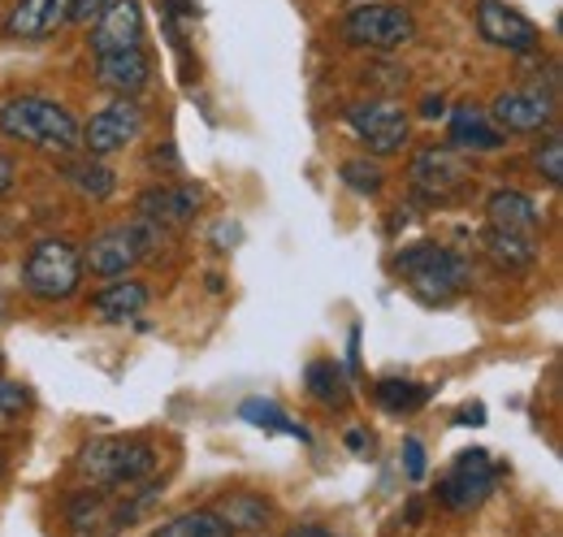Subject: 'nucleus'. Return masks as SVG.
I'll list each match as a JSON object with an SVG mask.
<instances>
[{"instance_id":"nucleus-1","label":"nucleus","mask_w":563,"mask_h":537,"mask_svg":"<svg viewBox=\"0 0 563 537\" xmlns=\"http://www.w3.org/2000/svg\"><path fill=\"white\" fill-rule=\"evenodd\" d=\"M0 134L44 147V152H57V156H70L82 131H78L70 109L48 96H9V100H0Z\"/></svg>"},{"instance_id":"nucleus-2","label":"nucleus","mask_w":563,"mask_h":537,"mask_svg":"<svg viewBox=\"0 0 563 537\" xmlns=\"http://www.w3.org/2000/svg\"><path fill=\"white\" fill-rule=\"evenodd\" d=\"M395 273L408 282V291L421 299V304H451L468 282H473V268L460 252L451 248H438V243H412L395 256Z\"/></svg>"},{"instance_id":"nucleus-3","label":"nucleus","mask_w":563,"mask_h":537,"mask_svg":"<svg viewBox=\"0 0 563 537\" xmlns=\"http://www.w3.org/2000/svg\"><path fill=\"white\" fill-rule=\"evenodd\" d=\"M74 464L91 485H140L156 472L161 456L143 438H96L78 451Z\"/></svg>"},{"instance_id":"nucleus-4","label":"nucleus","mask_w":563,"mask_h":537,"mask_svg":"<svg viewBox=\"0 0 563 537\" xmlns=\"http://www.w3.org/2000/svg\"><path fill=\"white\" fill-rule=\"evenodd\" d=\"M22 286L40 304H66L82 286V252L70 239H40L22 261Z\"/></svg>"},{"instance_id":"nucleus-5","label":"nucleus","mask_w":563,"mask_h":537,"mask_svg":"<svg viewBox=\"0 0 563 537\" xmlns=\"http://www.w3.org/2000/svg\"><path fill=\"white\" fill-rule=\"evenodd\" d=\"M161 234H165V230H156V226L143 221V217L126 221V226H113V230H104V234H96V239L87 243L82 268L96 273V277H126V273L161 243Z\"/></svg>"},{"instance_id":"nucleus-6","label":"nucleus","mask_w":563,"mask_h":537,"mask_svg":"<svg viewBox=\"0 0 563 537\" xmlns=\"http://www.w3.org/2000/svg\"><path fill=\"white\" fill-rule=\"evenodd\" d=\"M343 40L355 48H373V53H395L404 44L417 40V18L404 4H355L343 18Z\"/></svg>"},{"instance_id":"nucleus-7","label":"nucleus","mask_w":563,"mask_h":537,"mask_svg":"<svg viewBox=\"0 0 563 537\" xmlns=\"http://www.w3.org/2000/svg\"><path fill=\"white\" fill-rule=\"evenodd\" d=\"M468 178H473V161L460 147H451V143H429V147H421L412 156V165H408L412 191L424 196L429 204H442L451 200V196H460L468 187Z\"/></svg>"},{"instance_id":"nucleus-8","label":"nucleus","mask_w":563,"mask_h":537,"mask_svg":"<svg viewBox=\"0 0 563 537\" xmlns=\"http://www.w3.org/2000/svg\"><path fill=\"white\" fill-rule=\"evenodd\" d=\"M498 469L490 464V451H460L451 472L438 481V503L451 512H473L494 494Z\"/></svg>"},{"instance_id":"nucleus-9","label":"nucleus","mask_w":563,"mask_h":537,"mask_svg":"<svg viewBox=\"0 0 563 537\" xmlns=\"http://www.w3.org/2000/svg\"><path fill=\"white\" fill-rule=\"evenodd\" d=\"M347 127L373 156H390L408 143V113L390 100H355L347 105Z\"/></svg>"},{"instance_id":"nucleus-10","label":"nucleus","mask_w":563,"mask_h":537,"mask_svg":"<svg viewBox=\"0 0 563 537\" xmlns=\"http://www.w3.org/2000/svg\"><path fill=\"white\" fill-rule=\"evenodd\" d=\"M143 134V109L131 96H118L109 109H100L82 134H78V147H87V156H113L122 147H131Z\"/></svg>"},{"instance_id":"nucleus-11","label":"nucleus","mask_w":563,"mask_h":537,"mask_svg":"<svg viewBox=\"0 0 563 537\" xmlns=\"http://www.w3.org/2000/svg\"><path fill=\"white\" fill-rule=\"evenodd\" d=\"M490 122L507 134H538L555 122V96L542 87H511L494 100Z\"/></svg>"},{"instance_id":"nucleus-12","label":"nucleus","mask_w":563,"mask_h":537,"mask_svg":"<svg viewBox=\"0 0 563 537\" xmlns=\"http://www.w3.org/2000/svg\"><path fill=\"white\" fill-rule=\"evenodd\" d=\"M477 31L486 44L507 48V53H538V44H542V31L520 9H511L503 0H477Z\"/></svg>"},{"instance_id":"nucleus-13","label":"nucleus","mask_w":563,"mask_h":537,"mask_svg":"<svg viewBox=\"0 0 563 537\" xmlns=\"http://www.w3.org/2000/svg\"><path fill=\"white\" fill-rule=\"evenodd\" d=\"M126 48H143V9L140 0H109L91 26V53L109 57Z\"/></svg>"},{"instance_id":"nucleus-14","label":"nucleus","mask_w":563,"mask_h":537,"mask_svg":"<svg viewBox=\"0 0 563 537\" xmlns=\"http://www.w3.org/2000/svg\"><path fill=\"white\" fill-rule=\"evenodd\" d=\"M70 4L74 0H18L0 31L9 44H40L70 22Z\"/></svg>"},{"instance_id":"nucleus-15","label":"nucleus","mask_w":563,"mask_h":537,"mask_svg":"<svg viewBox=\"0 0 563 537\" xmlns=\"http://www.w3.org/2000/svg\"><path fill=\"white\" fill-rule=\"evenodd\" d=\"M200 208V187L191 183H165V187H147L140 200H135V212L143 221H152L156 230H174V226H187Z\"/></svg>"},{"instance_id":"nucleus-16","label":"nucleus","mask_w":563,"mask_h":537,"mask_svg":"<svg viewBox=\"0 0 563 537\" xmlns=\"http://www.w3.org/2000/svg\"><path fill=\"white\" fill-rule=\"evenodd\" d=\"M66 520L78 537H100L113 525H126L131 516H126V503H109L104 490L96 485V490H78L66 503Z\"/></svg>"},{"instance_id":"nucleus-17","label":"nucleus","mask_w":563,"mask_h":537,"mask_svg":"<svg viewBox=\"0 0 563 537\" xmlns=\"http://www.w3.org/2000/svg\"><path fill=\"white\" fill-rule=\"evenodd\" d=\"M152 78V62L143 48H126V53H109V57H96V83L104 91H118V96H135L147 87Z\"/></svg>"},{"instance_id":"nucleus-18","label":"nucleus","mask_w":563,"mask_h":537,"mask_svg":"<svg viewBox=\"0 0 563 537\" xmlns=\"http://www.w3.org/2000/svg\"><path fill=\"white\" fill-rule=\"evenodd\" d=\"M451 147H460V152H498L503 131L494 127L486 109L460 105V109H451Z\"/></svg>"},{"instance_id":"nucleus-19","label":"nucleus","mask_w":563,"mask_h":537,"mask_svg":"<svg viewBox=\"0 0 563 537\" xmlns=\"http://www.w3.org/2000/svg\"><path fill=\"white\" fill-rule=\"evenodd\" d=\"M482 252L494 261V268H503V273H525V268H533L538 261V239L533 234H511V230H486V239H482Z\"/></svg>"},{"instance_id":"nucleus-20","label":"nucleus","mask_w":563,"mask_h":537,"mask_svg":"<svg viewBox=\"0 0 563 537\" xmlns=\"http://www.w3.org/2000/svg\"><path fill=\"white\" fill-rule=\"evenodd\" d=\"M486 217L494 230H511V234H538V204L525 191H494L486 200Z\"/></svg>"},{"instance_id":"nucleus-21","label":"nucleus","mask_w":563,"mask_h":537,"mask_svg":"<svg viewBox=\"0 0 563 537\" xmlns=\"http://www.w3.org/2000/svg\"><path fill=\"white\" fill-rule=\"evenodd\" d=\"M147 286L143 282H113V286H104V291H96L91 295V308L104 317V321H131V317H140L143 308H147Z\"/></svg>"},{"instance_id":"nucleus-22","label":"nucleus","mask_w":563,"mask_h":537,"mask_svg":"<svg viewBox=\"0 0 563 537\" xmlns=\"http://www.w3.org/2000/svg\"><path fill=\"white\" fill-rule=\"evenodd\" d=\"M212 512H217V520H221L230 534H239V529H243V534H256V529H265L269 516H274L261 494H225Z\"/></svg>"},{"instance_id":"nucleus-23","label":"nucleus","mask_w":563,"mask_h":537,"mask_svg":"<svg viewBox=\"0 0 563 537\" xmlns=\"http://www.w3.org/2000/svg\"><path fill=\"white\" fill-rule=\"evenodd\" d=\"M303 377H308V395L325 407H343L352 399V382H347V369L339 360H317V364H308Z\"/></svg>"},{"instance_id":"nucleus-24","label":"nucleus","mask_w":563,"mask_h":537,"mask_svg":"<svg viewBox=\"0 0 563 537\" xmlns=\"http://www.w3.org/2000/svg\"><path fill=\"white\" fill-rule=\"evenodd\" d=\"M66 183H70L74 191H82L87 200H109L113 196V169L109 165H100V156H87V161H66Z\"/></svg>"},{"instance_id":"nucleus-25","label":"nucleus","mask_w":563,"mask_h":537,"mask_svg":"<svg viewBox=\"0 0 563 537\" xmlns=\"http://www.w3.org/2000/svg\"><path fill=\"white\" fill-rule=\"evenodd\" d=\"M239 416H243V420H252L256 429H269V434H286V438H299V442H308V429H303V425H295V420L282 412L278 403L247 399L243 407H239Z\"/></svg>"},{"instance_id":"nucleus-26","label":"nucleus","mask_w":563,"mask_h":537,"mask_svg":"<svg viewBox=\"0 0 563 537\" xmlns=\"http://www.w3.org/2000/svg\"><path fill=\"white\" fill-rule=\"evenodd\" d=\"M373 395H377V403H382L386 412H417V407L429 399V386L404 382V377H386V382L373 386Z\"/></svg>"},{"instance_id":"nucleus-27","label":"nucleus","mask_w":563,"mask_h":537,"mask_svg":"<svg viewBox=\"0 0 563 537\" xmlns=\"http://www.w3.org/2000/svg\"><path fill=\"white\" fill-rule=\"evenodd\" d=\"M152 537H230V529L217 520V512H183Z\"/></svg>"},{"instance_id":"nucleus-28","label":"nucleus","mask_w":563,"mask_h":537,"mask_svg":"<svg viewBox=\"0 0 563 537\" xmlns=\"http://www.w3.org/2000/svg\"><path fill=\"white\" fill-rule=\"evenodd\" d=\"M343 183L352 187V191H360V196H377L382 191V169L373 165V161H343Z\"/></svg>"},{"instance_id":"nucleus-29","label":"nucleus","mask_w":563,"mask_h":537,"mask_svg":"<svg viewBox=\"0 0 563 537\" xmlns=\"http://www.w3.org/2000/svg\"><path fill=\"white\" fill-rule=\"evenodd\" d=\"M538 169H542V178H547L551 187H560L563 183V139L560 134H551V139L538 147Z\"/></svg>"},{"instance_id":"nucleus-30","label":"nucleus","mask_w":563,"mask_h":537,"mask_svg":"<svg viewBox=\"0 0 563 537\" xmlns=\"http://www.w3.org/2000/svg\"><path fill=\"white\" fill-rule=\"evenodd\" d=\"M26 407H31L26 386H18V382L0 377V420H4V416H18V412H26Z\"/></svg>"},{"instance_id":"nucleus-31","label":"nucleus","mask_w":563,"mask_h":537,"mask_svg":"<svg viewBox=\"0 0 563 537\" xmlns=\"http://www.w3.org/2000/svg\"><path fill=\"white\" fill-rule=\"evenodd\" d=\"M404 464H408V476H412V481H421L424 476V447L417 442V438L404 442Z\"/></svg>"},{"instance_id":"nucleus-32","label":"nucleus","mask_w":563,"mask_h":537,"mask_svg":"<svg viewBox=\"0 0 563 537\" xmlns=\"http://www.w3.org/2000/svg\"><path fill=\"white\" fill-rule=\"evenodd\" d=\"M109 0H74L70 4V22H96L104 13Z\"/></svg>"},{"instance_id":"nucleus-33","label":"nucleus","mask_w":563,"mask_h":537,"mask_svg":"<svg viewBox=\"0 0 563 537\" xmlns=\"http://www.w3.org/2000/svg\"><path fill=\"white\" fill-rule=\"evenodd\" d=\"M13 183H18V165L0 152V196H9V191H13Z\"/></svg>"},{"instance_id":"nucleus-34","label":"nucleus","mask_w":563,"mask_h":537,"mask_svg":"<svg viewBox=\"0 0 563 537\" xmlns=\"http://www.w3.org/2000/svg\"><path fill=\"white\" fill-rule=\"evenodd\" d=\"M460 425H486V407H482V403L460 407Z\"/></svg>"},{"instance_id":"nucleus-35","label":"nucleus","mask_w":563,"mask_h":537,"mask_svg":"<svg viewBox=\"0 0 563 537\" xmlns=\"http://www.w3.org/2000/svg\"><path fill=\"white\" fill-rule=\"evenodd\" d=\"M290 537H339V534L325 529V525H299V529H290Z\"/></svg>"},{"instance_id":"nucleus-36","label":"nucleus","mask_w":563,"mask_h":537,"mask_svg":"<svg viewBox=\"0 0 563 537\" xmlns=\"http://www.w3.org/2000/svg\"><path fill=\"white\" fill-rule=\"evenodd\" d=\"M421 113H424V118H442V113H446V105L429 96V100H424V105H421Z\"/></svg>"},{"instance_id":"nucleus-37","label":"nucleus","mask_w":563,"mask_h":537,"mask_svg":"<svg viewBox=\"0 0 563 537\" xmlns=\"http://www.w3.org/2000/svg\"><path fill=\"white\" fill-rule=\"evenodd\" d=\"M347 447H352V451H368V434L352 429V434H347Z\"/></svg>"},{"instance_id":"nucleus-38","label":"nucleus","mask_w":563,"mask_h":537,"mask_svg":"<svg viewBox=\"0 0 563 537\" xmlns=\"http://www.w3.org/2000/svg\"><path fill=\"white\" fill-rule=\"evenodd\" d=\"M9 317H13V308H9V295H4V291H0V326H4V321H9Z\"/></svg>"},{"instance_id":"nucleus-39","label":"nucleus","mask_w":563,"mask_h":537,"mask_svg":"<svg viewBox=\"0 0 563 537\" xmlns=\"http://www.w3.org/2000/svg\"><path fill=\"white\" fill-rule=\"evenodd\" d=\"M0 469H4V460H0Z\"/></svg>"}]
</instances>
